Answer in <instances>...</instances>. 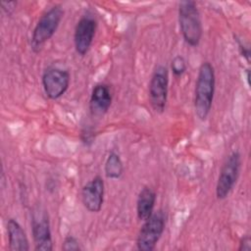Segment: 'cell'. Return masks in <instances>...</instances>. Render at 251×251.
Returning a JSON list of instances; mask_svg holds the SVG:
<instances>
[{
	"instance_id": "cell-1",
	"label": "cell",
	"mask_w": 251,
	"mask_h": 251,
	"mask_svg": "<svg viewBox=\"0 0 251 251\" xmlns=\"http://www.w3.org/2000/svg\"><path fill=\"white\" fill-rule=\"evenodd\" d=\"M216 87V75L213 65L203 62L198 70L194 90V111L199 120L205 121L212 109Z\"/></svg>"
},
{
	"instance_id": "cell-2",
	"label": "cell",
	"mask_w": 251,
	"mask_h": 251,
	"mask_svg": "<svg viewBox=\"0 0 251 251\" xmlns=\"http://www.w3.org/2000/svg\"><path fill=\"white\" fill-rule=\"evenodd\" d=\"M178 24L184 41L191 47H197L203 34L201 15L195 1L186 0L178 3Z\"/></svg>"
},
{
	"instance_id": "cell-3",
	"label": "cell",
	"mask_w": 251,
	"mask_h": 251,
	"mask_svg": "<svg viewBox=\"0 0 251 251\" xmlns=\"http://www.w3.org/2000/svg\"><path fill=\"white\" fill-rule=\"evenodd\" d=\"M64 17L61 5L52 6L37 21L31 35L30 46L33 52H39L43 45L55 34Z\"/></svg>"
},
{
	"instance_id": "cell-4",
	"label": "cell",
	"mask_w": 251,
	"mask_h": 251,
	"mask_svg": "<svg viewBox=\"0 0 251 251\" xmlns=\"http://www.w3.org/2000/svg\"><path fill=\"white\" fill-rule=\"evenodd\" d=\"M166 226V218L163 211L159 210L143 222L136 237V247L140 251L155 249Z\"/></svg>"
},
{
	"instance_id": "cell-5",
	"label": "cell",
	"mask_w": 251,
	"mask_h": 251,
	"mask_svg": "<svg viewBox=\"0 0 251 251\" xmlns=\"http://www.w3.org/2000/svg\"><path fill=\"white\" fill-rule=\"evenodd\" d=\"M241 169V155L238 151L231 152L225 160L216 184V196L219 200L226 199L233 189Z\"/></svg>"
},
{
	"instance_id": "cell-6",
	"label": "cell",
	"mask_w": 251,
	"mask_h": 251,
	"mask_svg": "<svg viewBox=\"0 0 251 251\" xmlns=\"http://www.w3.org/2000/svg\"><path fill=\"white\" fill-rule=\"evenodd\" d=\"M149 101L152 109L157 114L164 113L168 101L169 70L163 65L157 66L149 81Z\"/></svg>"
},
{
	"instance_id": "cell-7",
	"label": "cell",
	"mask_w": 251,
	"mask_h": 251,
	"mask_svg": "<svg viewBox=\"0 0 251 251\" xmlns=\"http://www.w3.org/2000/svg\"><path fill=\"white\" fill-rule=\"evenodd\" d=\"M31 230L34 249L37 251H52L53 241L50 222L47 212L41 207H36L32 212Z\"/></svg>"
},
{
	"instance_id": "cell-8",
	"label": "cell",
	"mask_w": 251,
	"mask_h": 251,
	"mask_svg": "<svg viewBox=\"0 0 251 251\" xmlns=\"http://www.w3.org/2000/svg\"><path fill=\"white\" fill-rule=\"evenodd\" d=\"M70 73L58 67H48L41 77L44 92L51 100H57L66 93L70 86Z\"/></svg>"
},
{
	"instance_id": "cell-9",
	"label": "cell",
	"mask_w": 251,
	"mask_h": 251,
	"mask_svg": "<svg viewBox=\"0 0 251 251\" xmlns=\"http://www.w3.org/2000/svg\"><path fill=\"white\" fill-rule=\"evenodd\" d=\"M97 29V21L90 15L82 16L75 25L74 44L76 53L84 56L89 51Z\"/></svg>"
},
{
	"instance_id": "cell-10",
	"label": "cell",
	"mask_w": 251,
	"mask_h": 251,
	"mask_svg": "<svg viewBox=\"0 0 251 251\" xmlns=\"http://www.w3.org/2000/svg\"><path fill=\"white\" fill-rule=\"evenodd\" d=\"M105 184L102 176H95L81 188V201L84 208L91 213H98L104 202Z\"/></svg>"
},
{
	"instance_id": "cell-11",
	"label": "cell",
	"mask_w": 251,
	"mask_h": 251,
	"mask_svg": "<svg viewBox=\"0 0 251 251\" xmlns=\"http://www.w3.org/2000/svg\"><path fill=\"white\" fill-rule=\"evenodd\" d=\"M112 100L113 97L110 86L103 82L97 83L92 88L89 99V110L92 116H104L110 109Z\"/></svg>"
},
{
	"instance_id": "cell-12",
	"label": "cell",
	"mask_w": 251,
	"mask_h": 251,
	"mask_svg": "<svg viewBox=\"0 0 251 251\" xmlns=\"http://www.w3.org/2000/svg\"><path fill=\"white\" fill-rule=\"evenodd\" d=\"M6 230L8 235L9 250L11 251H28L29 242L27 235L20 225V223L13 218L7 220Z\"/></svg>"
},
{
	"instance_id": "cell-13",
	"label": "cell",
	"mask_w": 251,
	"mask_h": 251,
	"mask_svg": "<svg viewBox=\"0 0 251 251\" xmlns=\"http://www.w3.org/2000/svg\"><path fill=\"white\" fill-rule=\"evenodd\" d=\"M156 198V192L151 187L141 188L136 199V215L139 221L144 222L153 214Z\"/></svg>"
},
{
	"instance_id": "cell-14",
	"label": "cell",
	"mask_w": 251,
	"mask_h": 251,
	"mask_svg": "<svg viewBox=\"0 0 251 251\" xmlns=\"http://www.w3.org/2000/svg\"><path fill=\"white\" fill-rule=\"evenodd\" d=\"M104 173L107 178L118 179L124 173V163L120 155L114 151L110 152L104 164Z\"/></svg>"
},
{
	"instance_id": "cell-15",
	"label": "cell",
	"mask_w": 251,
	"mask_h": 251,
	"mask_svg": "<svg viewBox=\"0 0 251 251\" xmlns=\"http://www.w3.org/2000/svg\"><path fill=\"white\" fill-rule=\"evenodd\" d=\"M186 69H187V64H186L185 59L182 56L177 55L172 60L171 70H172L173 74L175 75V76H176V77L181 76L185 73Z\"/></svg>"
},
{
	"instance_id": "cell-16",
	"label": "cell",
	"mask_w": 251,
	"mask_h": 251,
	"mask_svg": "<svg viewBox=\"0 0 251 251\" xmlns=\"http://www.w3.org/2000/svg\"><path fill=\"white\" fill-rule=\"evenodd\" d=\"M62 249L64 251H78V250H80L79 242L75 236L68 235L65 237V239L63 241Z\"/></svg>"
},
{
	"instance_id": "cell-17",
	"label": "cell",
	"mask_w": 251,
	"mask_h": 251,
	"mask_svg": "<svg viewBox=\"0 0 251 251\" xmlns=\"http://www.w3.org/2000/svg\"><path fill=\"white\" fill-rule=\"evenodd\" d=\"M239 251H251V238L248 234L241 237L239 241Z\"/></svg>"
},
{
	"instance_id": "cell-18",
	"label": "cell",
	"mask_w": 251,
	"mask_h": 251,
	"mask_svg": "<svg viewBox=\"0 0 251 251\" xmlns=\"http://www.w3.org/2000/svg\"><path fill=\"white\" fill-rule=\"evenodd\" d=\"M0 6L2 8V10L7 14V15H11L16 7H17V2L15 1H11V2H1Z\"/></svg>"
},
{
	"instance_id": "cell-19",
	"label": "cell",
	"mask_w": 251,
	"mask_h": 251,
	"mask_svg": "<svg viewBox=\"0 0 251 251\" xmlns=\"http://www.w3.org/2000/svg\"><path fill=\"white\" fill-rule=\"evenodd\" d=\"M238 46H239V49H240V52H241V55L247 60V62H249V57H250V52H249V48L248 47H245L244 44L240 41H238Z\"/></svg>"
}]
</instances>
